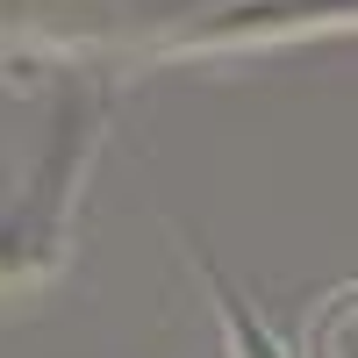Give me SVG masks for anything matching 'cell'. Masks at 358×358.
<instances>
[{"instance_id": "3957f363", "label": "cell", "mask_w": 358, "mask_h": 358, "mask_svg": "<svg viewBox=\"0 0 358 358\" xmlns=\"http://www.w3.org/2000/svg\"><path fill=\"white\" fill-rule=\"evenodd\" d=\"M194 265H201V280H208V294H215V322H222V344H229V358H294L273 330H265V315L236 294L222 273H215V258L208 251H194Z\"/></svg>"}, {"instance_id": "7a4b0ae2", "label": "cell", "mask_w": 358, "mask_h": 358, "mask_svg": "<svg viewBox=\"0 0 358 358\" xmlns=\"http://www.w3.org/2000/svg\"><path fill=\"white\" fill-rule=\"evenodd\" d=\"M330 22H358V0H273V8H251V15H215L194 36V50H208V43H265V36L330 29Z\"/></svg>"}, {"instance_id": "6da1fadb", "label": "cell", "mask_w": 358, "mask_h": 358, "mask_svg": "<svg viewBox=\"0 0 358 358\" xmlns=\"http://www.w3.org/2000/svg\"><path fill=\"white\" fill-rule=\"evenodd\" d=\"M94 151H101V101L94 94H65L50 143L36 151V172L15 187V201H0V301H29L36 287L57 280L72 201L86 187Z\"/></svg>"}]
</instances>
